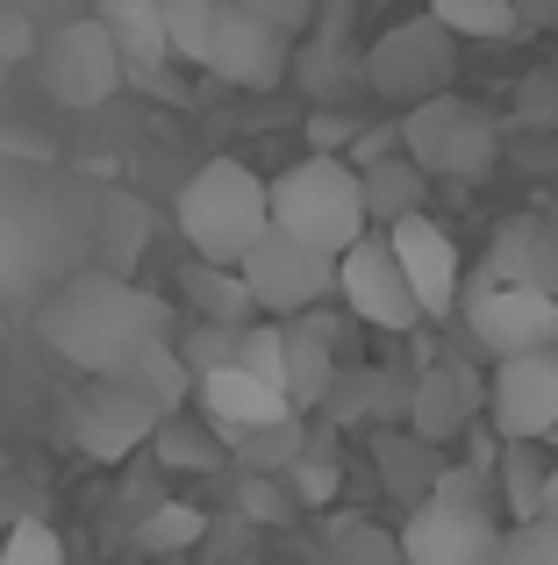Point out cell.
<instances>
[{
	"label": "cell",
	"mask_w": 558,
	"mask_h": 565,
	"mask_svg": "<svg viewBox=\"0 0 558 565\" xmlns=\"http://www.w3.org/2000/svg\"><path fill=\"white\" fill-rule=\"evenodd\" d=\"M180 294H186V308H194L201 322H223V330H251V322H266L258 301H251V287H244V273H223V265L186 258L180 265Z\"/></svg>",
	"instance_id": "21"
},
{
	"label": "cell",
	"mask_w": 558,
	"mask_h": 565,
	"mask_svg": "<svg viewBox=\"0 0 558 565\" xmlns=\"http://www.w3.org/2000/svg\"><path fill=\"white\" fill-rule=\"evenodd\" d=\"M523 29H558V0H516Z\"/></svg>",
	"instance_id": "43"
},
{
	"label": "cell",
	"mask_w": 558,
	"mask_h": 565,
	"mask_svg": "<svg viewBox=\"0 0 558 565\" xmlns=\"http://www.w3.org/2000/svg\"><path fill=\"white\" fill-rule=\"evenodd\" d=\"M43 344L65 365H79L86 380H115L137 351L151 344H180L172 337V301L165 294H143L137 279L115 273H72L65 287L43 301Z\"/></svg>",
	"instance_id": "1"
},
{
	"label": "cell",
	"mask_w": 558,
	"mask_h": 565,
	"mask_svg": "<svg viewBox=\"0 0 558 565\" xmlns=\"http://www.w3.org/2000/svg\"><path fill=\"white\" fill-rule=\"evenodd\" d=\"M308 415H287V423H272V429H258V437H244L237 444V466L244 472H258V480H287L293 466H301V451H308Z\"/></svg>",
	"instance_id": "30"
},
{
	"label": "cell",
	"mask_w": 558,
	"mask_h": 565,
	"mask_svg": "<svg viewBox=\"0 0 558 565\" xmlns=\"http://www.w3.org/2000/svg\"><path fill=\"white\" fill-rule=\"evenodd\" d=\"M237 373H251V380H266V386L287 394V330H279V322H251V330H244V365Z\"/></svg>",
	"instance_id": "35"
},
{
	"label": "cell",
	"mask_w": 558,
	"mask_h": 565,
	"mask_svg": "<svg viewBox=\"0 0 558 565\" xmlns=\"http://www.w3.org/2000/svg\"><path fill=\"white\" fill-rule=\"evenodd\" d=\"M194 415L229 444V458H237V444H244V437H258V429L287 423V415H301V408H293L279 386L251 380V373H215V380H201V386H194Z\"/></svg>",
	"instance_id": "16"
},
{
	"label": "cell",
	"mask_w": 558,
	"mask_h": 565,
	"mask_svg": "<svg viewBox=\"0 0 558 565\" xmlns=\"http://www.w3.org/2000/svg\"><path fill=\"white\" fill-rule=\"evenodd\" d=\"M293 79H301V94L315 100L322 115H344V100L365 86V51H358V36H351V0H330L322 22L301 36Z\"/></svg>",
	"instance_id": "13"
},
{
	"label": "cell",
	"mask_w": 558,
	"mask_h": 565,
	"mask_svg": "<svg viewBox=\"0 0 558 565\" xmlns=\"http://www.w3.org/2000/svg\"><path fill=\"white\" fill-rule=\"evenodd\" d=\"M115 380H122L129 394H143L158 415H165V423H172V415H186V394L201 386V380H194V365L180 359V344H151V351H137V359H129Z\"/></svg>",
	"instance_id": "23"
},
{
	"label": "cell",
	"mask_w": 558,
	"mask_h": 565,
	"mask_svg": "<svg viewBox=\"0 0 558 565\" xmlns=\"http://www.w3.org/2000/svg\"><path fill=\"white\" fill-rule=\"evenodd\" d=\"M272 230L301 236L322 258H351V250L373 236V215H365V180L351 158H293L272 180Z\"/></svg>",
	"instance_id": "3"
},
{
	"label": "cell",
	"mask_w": 558,
	"mask_h": 565,
	"mask_svg": "<svg viewBox=\"0 0 558 565\" xmlns=\"http://www.w3.org/2000/svg\"><path fill=\"white\" fill-rule=\"evenodd\" d=\"M336 487H344V451H336V429H330V423H315V429H308L301 466L287 472V494L301 501V509H330Z\"/></svg>",
	"instance_id": "28"
},
{
	"label": "cell",
	"mask_w": 558,
	"mask_h": 565,
	"mask_svg": "<svg viewBox=\"0 0 558 565\" xmlns=\"http://www.w3.org/2000/svg\"><path fill=\"white\" fill-rule=\"evenodd\" d=\"M358 180H365V215H373V230H379V236L422 215V193H430V172H422L408 151H401V158H387V166H373V172H358Z\"/></svg>",
	"instance_id": "22"
},
{
	"label": "cell",
	"mask_w": 558,
	"mask_h": 565,
	"mask_svg": "<svg viewBox=\"0 0 558 565\" xmlns=\"http://www.w3.org/2000/svg\"><path fill=\"white\" fill-rule=\"evenodd\" d=\"M487 423L502 444H545L558 429V351L508 359L487 380Z\"/></svg>",
	"instance_id": "11"
},
{
	"label": "cell",
	"mask_w": 558,
	"mask_h": 565,
	"mask_svg": "<svg viewBox=\"0 0 558 565\" xmlns=\"http://www.w3.org/2000/svg\"><path fill=\"white\" fill-rule=\"evenodd\" d=\"M151 458H158V472H223L229 466V444L215 437L201 415H172V423L158 429Z\"/></svg>",
	"instance_id": "26"
},
{
	"label": "cell",
	"mask_w": 558,
	"mask_h": 565,
	"mask_svg": "<svg viewBox=\"0 0 558 565\" xmlns=\"http://www.w3.org/2000/svg\"><path fill=\"white\" fill-rule=\"evenodd\" d=\"M322 565H401V537L379 530L373 515H336L322 530Z\"/></svg>",
	"instance_id": "29"
},
{
	"label": "cell",
	"mask_w": 558,
	"mask_h": 565,
	"mask_svg": "<svg viewBox=\"0 0 558 565\" xmlns=\"http://www.w3.org/2000/svg\"><path fill=\"white\" fill-rule=\"evenodd\" d=\"M545 515L558 523V466H551V494H545Z\"/></svg>",
	"instance_id": "44"
},
{
	"label": "cell",
	"mask_w": 558,
	"mask_h": 565,
	"mask_svg": "<svg viewBox=\"0 0 558 565\" xmlns=\"http://www.w3.org/2000/svg\"><path fill=\"white\" fill-rule=\"evenodd\" d=\"M336 294H344V308L358 322H373V330H387V337H408L416 322H430L387 236H365L351 258H336Z\"/></svg>",
	"instance_id": "8"
},
{
	"label": "cell",
	"mask_w": 558,
	"mask_h": 565,
	"mask_svg": "<svg viewBox=\"0 0 558 565\" xmlns=\"http://www.w3.org/2000/svg\"><path fill=\"white\" fill-rule=\"evenodd\" d=\"M516 122L558 129V65H530V79H523V94H516Z\"/></svg>",
	"instance_id": "41"
},
{
	"label": "cell",
	"mask_w": 558,
	"mask_h": 565,
	"mask_svg": "<svg viewBox=\"0 0 558 565\" xmlns=\"http://www.w3.org/2000/svg\"><path fill=\"white\" fill-rule=\"evenodd\" d=\"M180 236L201 265L244 273V258L272 236V180H258L244 158H208L180 186Z\"/></svg>",
	"instance_id": "2"
},
{
	"label": "cell",
	"mask_w": 558,
	"mask_h": 565,
	"mask_svg": "<svg viewBox=\"0 0 558 565\" xmlns=\"http://www.w3.org/2000/svg\"><path fill=\"white\" fill-rule=\"evenodd\" d=\"M502 552V523L494 515H465V509H416L401 523V565H494Z\"/></svg>",
	"instance_id": "14"
},
{
	"label": "cell",
	"mask_w": 558,
	"mask_h": 565,
	"mask_svg": "<svg viewBox=\"0 0 558 565\" xmlns=\"http://www.w3.org/2000/svg\"><path fill=\"white\" fill-rule=\"evenodd\" d=\"M451 72H459V36L430 14L416 22H394L379 43H365V94H379L387 108H430L451 94Z\"/></svg>",
	"instance_id": "4"
},
{
	"label": "cell",
	"mask_w": 558,
	"mask_h": 565,
	"mask_svg": "<svg viewBox=\"0 0 558 565\" xmlns=\"http://www.w3.org/2000/svg\"><path fill=\"white\" fill-rule=\"evenodd\" d=\"M223 8H244V0H223Z\"/></svg>",
	"instance_id": "46"
},
{
	"label": "cell",
	"mask_w": 558,
	"mask_h": 565,
	"mask_svg": "<svg viewBox=\"0 0 558 565\" xmlns=\"http://www.w3.org/2000/svg\"><path fill=\"white\" fill-rule=\"evenodd\" d=\"M480 279H494V287H530V294H545V301H558V222L508 215L487 244Z\"/></svg>",
	"instance_id": "18"
},
{
	"label": "cell",
	"mask_w": 558,
	"mask_h": 565,
	"mask_svg": "<svg viewBox=\"0 0 558 565\" xmlns=\"http://www.w3.org/2000/svg\"><path fill=\"white\" fill-rule=\"evenodd\" d=\"M0 565H65V544L51 523H22L0 537Z\"/></svg>",
	"instance_id": "40"
},
{
	"label": "cell",
	"mask_w": 558,
	"mask_h": 565,
	"mask_svg": "<svg viewBox=\"0 0 558 565\" xmlns=\"http://www.w3.org/2000/svg\"><path fill=\"white\" fill-rule=\"evenodd\" d=\"M373 458H379V480H387V494H394V501H408V515L437 501V480H444V451H437V444H422L416 429H379Z\"/></svg>",
	"instance_id": "20"
},
{
	"label": "cell",
	"mask_w": 558,
	"mask_h": 565,
	"mask_svg": "<svg viewBox=\"0 0 558 565\" xmlns=\"http://www.w3.org/2000/svg\"><path fill=\"white\" fill-rule=\"evenodd\" d=\"M244 8H251V14H266L279 36H293V43H301L308 29L322 22V8H315V0H244Z\"/></svg>",
	"instance_id": "42"
},
{
	"label": "cell",
	"mask_w": 558,
	"mask_h": 565,
	"mask_svg": "<svg viewBox=\"0 0 558 565\" xmlns=\"http://www.w3.org/2000/svg\"><path fill=\"white\" fill-rule=\"evenodd\" d=\"M459 316H465V330H473V344L494 351V365L558 351V301H545V294H530V287H494V279H473Z\"/></svg>",
	"instance_id": "7"
},
{
	"label": "cell",
	"mask_w": 558,
	"mask_h": 565,
	"mask_svg": "<svg viewBox=\"0 0 558 565\" xmlns=\"http://www.w3.org/2000/svg\"><path fill=\"white\" fill-rule=\"evenodd\" d=\"M322 423L330 429H351V423H379V365H344L322 401Z\"/></svg>",
	"instance_id": "33"
},
{
	"label": "cell",
	"mask_w": 558,
	"mask_h": 565,
	"mask_svg": "<svg viewBox=\"0 0 558 565\" xmlns=\"http://www.w3.org/2000/svg\"><path fill=\"white\" fill-rule=\"evenodd\" d=\"M279 330H287V401L293 408H315L322 415V401H330V386H336V373H344V365H336V344H322L315 330H301V322H279Z\"/></svg>",
	"instance_id": "24"
},
{
	"label": "cell",
	"mask_w": 558,
	"mask_h": 565,
	"mask_svg": "<svg viewBox=\"0 0 558 565\" xmlns=\"http://www.w3.org/2000/svg\"><path fill=\"white\" fill-rule=\"evenodd\" d=\"M100 565H137V558H100Z\"/></svg>",
	"instance_id": "45"
},
{
	"label": "cell",
	"mask_w": 558,
	"mask_h": 565,
	"mask_svg": "<svg viewBox=\"0 0 558 565\" xmlns=\"http://www.w3.org/2000/svg\"><path fill=\"white\" fill-rule=\"evenodd\" d=\"M473 415H487V380H480L473 365H465V359L422 365L416 415H408V429H416L422 444H437V451H444L451 437H465V429H473Z\"/></svg>",
	"instance_id": "17"
},
{
	"label": "cell",
	"mask_w": 558,
	"mask_h": 565,
	"mask_svg": "<svg viewBox=\"0 0 558 565\" xmlns=\"http://www.w3.org/2000/svg\"><path fill=\"white\" fill-rule=\"evenodd\" d=\"M215 29H223V0H165V43L172 65H208Z\"/></svg>",
	"instance_id": "31"
},
{
	"label": "cell",
	"mask_w": 558,
	"mask_h": 565,
	"mask_svg": "<svg viewBox=\"0 0 558 565\" xmlns=\"http://www.w3.org/2000/svg\"><path fill=\"white\" fill-rule=\"evenodd\" d=\"M301 509V501L287 494V480H258V472H244V487H237V515L251 530H272V523H287V515Z\"/></svg>",
	"instance_id": "37"
},
{
	"label": "cell",
	"mask_w": 558,
	"mask_h": 565,
	"mask_svg": "<svg viewBox=\"0 0 558 565\" xmlns=\"http://www.w3.org/2000/svg\"><path fill=\"white\" fill-rule=\"evenodd\" d=\"M387 244H394V258H401V273H408V287H416V301H422V316H451V308H465V265H459V244L444 236V222H430V215H416V222H401V230H387Z\"/></svg>",
	"instance_id": "15"
},
{
	"label": "cell",
	"mask_w": 558,
	"mask_h": 565,
	"mask_svg": "<svg viewBox=\"0 0 558 565\" xmlns=\"http://www.w3.org/2000/svg\"><path fill=\"white\" fill-rule=\"evenodd\" d=\"M437 501H444V509H465V515H494V472L487 466H444Z\"/></svg>",
	"instance_id": "38"
},
{
	"label": "cell",
	"mask_w": 558,
	"mask_h": 565,
	"mask_svg": "<svg viewBox=\"0 0 558 565\" xmlns=\"http://www.w3.org/2000/svg\"><path fill=\"white\" fill-rule=\"evenodd\" d=\"M494 565H558V523H551V515H537V523H508Z\"/></svg>",
	"instance_id": "36"
},
{
	"label": "cell",
	"mask_w": 558,
	"mask_h": 565,
	"mask_svg": "<svg viewBox=\"0 0 558 565\" xmlns=\"http://www.w3.org/2000/svg\"><path fill=\"white\" fill-rule=\"evenodd\" d=\"M143 258V207H122L115 201L108 207V258H100V273H115V279H129V265Z\"/></svg>",
	"instance_id": "39"
},
{
	"label": "cell",
	"mask_w": 558,
	"mask_h": 565,
	"mask_svg": "<svg viewBox=\"0 0 558 565\" xmlns=\"http://www.w3.org/2000/svg\"><path fill=\"white\" fill-rule=\"evenodd\" d=\"M401 151L416 158L430 180L473 186V180H487L494 158H502V122H494L480 100L444 94V100H430V108L401 115Z\"/></svg>",
	"instance_id": "5"
},
{
	"label": "cell",
	"mask_w": 558,
	"mask_h": 565,
	"mask_svg": "<svg viewBox=\"0 0 558 565\" xmlns=\"http://www.w3.org/2000/svg\"><path fill=\"white\" fill-rule=\"evenodd\" d=\"M244 287H251V301H258L266 322H301L336 294V258H322V250L301 244V236L272 230L266 244L244 258Z\"/></svg>",
	"instance_id": "6"
},
{
	"label": "cell",
	"mask_w": 558,
	"mask_h": 565,
	"mask_svg": "<svg viewBox=\"0 0 558 565\" xmlns=\"http://www.w3.org/2000/svg\"><path fill=\"white\" fill-rule=\"evenodd\" d=\"M122 79H129V65H122V51L108 43V29H100L94 14L51 29V43H43V86H51L57 108H100Z\"/></svg>",
	"instance_id": "9"
},
{
	"label": "cell",
	"mask_w": 558,
	"mask_h": 565,
	"mask_svg": "<svg viewBox=\"0 0 558 565\" xmlns=\"http://www.w3.org/2000/svg\"><path fill=\"white\" fill-rule=\"evenodd\" d=\"M551 466L537 444H502V466H494V487H502V509L508 523H537L545 515V494H551Z\"/></svg>",
	"instance_id": "25"
},
{
	"label": "cell",
	"mask_w": 558,
	"mask_h": 565,
	"mask_svg": "<svg viewBox=\"0 0 558 565\" xmlns=\"http://www.w3.org/2000/svg\"><path fill=\"white\" fill-rule=\"evenodd\" d=\"M158 429H165V415L143 394H129L122 380H86V394L72 401V444L86 458H100V466H115L129 451H151Z\"/></svg>",
	"instance_id": "10"
},
{
	"label": "cell",
	"mask_w": 558,
	"mask_h": 565,
	"mask_svg": "<svg viewBox=\"0 0 558 565\" xmlns=\"http://www.w3.org/2000/svg\"><path fill=\"white\" fill-rule=\"evenodd\" d=\"M180 359L194 365V380L237 373V365H244V330H223V322H194V330L180 337Z\"/></svg>",
	"instance_id": "34"
},
{
	"label": "cell",
	"mask_w": 558,
	"mask_h": 565,
	"mask_svg": "<svg viewBox=\"0 0 558 565\" xmlns=\"http://www.w3.org/2000/svg\"><path fill=\"white\" fill-rule=\"evenodd\" d=\"M94 22L108 29V43L122 51L129 79H158L172 65L165 43V0H94Z\"/></svg>",
	"instance_id": "19"
},
{
	"label": "cell",
	"mask_w": 558,
	"mask_h": 565,
	"mask_svg": "<svg viewBox=\"0 0 558 565\" xmlns=\"http://www.w3.org/2000/svg\"><path fill=\"white\" fill-rule=\"evenodd\" d=\"M293 51H301V43L279 36L266 14H251V8H223V29H215V57H208V72H215L223 86H237V94H272V86H287V79H293Z\"/></svg>",
	"instance_id": "12"
},
{
	"label": "cell",
	"mask_w": 558,
	"mask_h": 565,
	"mask_svg": "<svg viewBox=\"0 0 558 565\" xmlns=\"http://www.w3.org/2000/svg\"><path fill=\"white\" fill-rule=\"evenodd\" d=\"M201 537H208V515H201V509H186V501H158V509L129 530V552H137V565H143V558L194 552Z\"/></svg>",
	"instance_id": "27"
},
{
	"label": "cell",
	"mask_w": 558,
	"mask_h": 565,
	"mask_svg": "<svg viewBox=\"0 0 558 565\" xmlns=\"http://www.w3.org/2000/svg\"><path fill=\"white\" fill-rule=\"evenodd\" d=\"M430 22H444L451 36L494 43V36H516L523 14H516V0H430Z\"/></svg>",
	"instance_id": "32"
}]
</instances>
